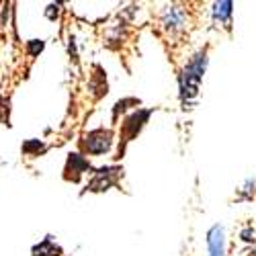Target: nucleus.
<instances>
[{"label": "nucleus", "mask_w": 256, "mask_h": 256, "mask_svg": "<svg viewBox=\"0 0 256 256\" xmlns=\"http://www.w3.org/2000/svg\"><path fill=\"white\" fill-rule=\"evenodd\" d=\"M207 68V52H199L188 60V64L184 66L182 74H180V98L184 104H188L197 94H199V86Z\"/></svg>", "instance_id": "nucleus-1"}, {"label": "nucleus", "mask_w": 256, "mask_h": 256, "mask_svg": "<svg viewBox=\"0 0 256 256\" xmlns=\"http://www.w3.org/2000/svg\"><path fill=\"white\" fill-rule=\"evenodd\" d=\"M111 146H113V132L111 130H102V127L100 130L88 132L82 140V150L88 152V154H94V156L109 152Z\"/></svg>", "instance_id": "nucleus-2"}, {"label": "nucleus", "mask_w": 256, "mask_h": 256, "mask_svg": "<svg viewBox=\"0 0 256 256\" xmlns=\"http://www.w3.org/2000/svg\"><path fill=\"white\" fill-rule=\"evenodd\" d=\"M152 111L150 109H138L136 113H132L130 117H127L121 125V136H123V146H121V150H119V156L123 154L125 150V144H130L134 138H138V134L144 130V125L148 123V119H150Z\"/></svg>", "instance_id": "nucleus-3"}, {"label": "nucleus", "mask_w": 256, "mask_h": 256, "mask_svg": "<svg viewBox=\"0 0 256 256\" xmlns=\"http://www.w3.org/2000/svg\"><path fill=\"white\" fill-rule=\"evenodd\" d=\"M123 168L119 166H104V168H98L94 170V176L92 180L88 182V190H92V193H100V190H106L111 188L113 184H117V178L121 176Z\"/></svg>", "instance_id": "nucleus-4"}, {"label": "nucleus", "mask_w": 256, "mask_h": 256, "mask_svg": "<svg viewBox=\"0 0 256 256\" xmlns=\"http://www.w3.org/2000/svg\"><path fill=\"white\" fill-rule=\"evenodd\" d=\"M88 170H94L90 166V162L84 158L82 154H70L68 160H66V168H64V178L66 180H72V182H78L80 176Z\"/></svg>", "instance_id": "nucleus-5"}, {"label": "nucleus", "mask_w": 256, "mask_h": 256, "mask_svg": "<svg viewBox=\"0 0 256 256\" xmlns=\"http://www.w3.org/2000/svg\"><path fill=\"white\" fill-rule=\"evenodd\" d=\"M207 248H209V256H224L226 240H224V228L222 226H213L207 232Z\"/></svg>", "instance_id": "nucleus-6"}, {"label": "nucleus", "mask_w": 256, "mask_h": 256, "mask_svg": "<svg viewBox=\"0 0 256 256\" xmlns=\"http://www.w3.org/2000/svg\"><path fill=\"white\" fill-rule=\"evenodd\" d=\"M162 23L166 29L170 31H176L184 25V10L180 6H168L164 10V16H162Z\"/></svg>", "instance_id": "nucleus-7"}, {"label": "nucleus", "mask_w": 256, "mask_h": 256, "mask_svg": "<svg viewBox=\"0 0 256 256\" xmlns=\"http://www.w3.org/2000/svg\"><path fill=\"white\" fill-rule=\"evenodd\" d=\"M33 256H62V248L52 240V236H48L44 242L33 246Z\"/></svg>", "instance_id": "nucleus-8"}, {"label": "nucleus", "mask_w": 256, "mask_h": 256, "mask_svg": "<svg viewBox=\"0 0 256 256\" xmlns=\"http://www.w3.org/2000/svg\"><path fill=\"white\" fill-rule=\"evenodd\" d=\"M232 2H216L213 4V18L224 23L226 27L230 25V16H232Z\"/></svg>", "instance_id": "nucleus-9"}, {"label": "nucleus", "mask_w": 256, "mask_h": 256, "mask_svg": "<svg viewBox=\"0 0 256 256\" xmlns=\"http://www.w3.org/2000/svg\"><path fill=\"white\" fill-rule=\"evenodd\" d=\"M48 150V146L44 142H39V140H29L23 144V152L33 156V154H41V152H46Z\"/></svg>", "instance_id": "nucleus-10"}, {"label": "nucleus", "mask_w": 256, "mask_h": 256, "mask_svg": "<svg viewBox=\"0 0 256 256\" xmlns=\"http://www.w3.org/2000/svg\"><path fill=\"white\" fill-rule=\"evenodd\" d=\"M44 48H46V44H44V41H37V39H31L29 44H27V50H29L31 56L41 54V52H44Z\"/></svg>", "instance_id": "nucleus-11"}, {"label": "nucleus", "mask_w": 256, "mask_h": 256, "mask_svg": "<svg viewBox=\"0 0 256 256\" xmlns=\"http://www.w3.org/2000/svg\"><path fill=\"white\" fill-rule=\"evenodd\" d=\"M4 119H8V100H4L2 96H0V123H2Z\"/></svg>", "instance_id": "nucleus-12"}, {"label": "nucleus", "mask_w": 256, "mask_h": 256, "mask_svg": "<svg viewBox=\"0 0 256 256\" xmlns=\"http://www.w3.org/2000/svg\"><path fill=\"white\" fill-rule=\"evenodd\" d=\"M58 14H60V4H50V6H48V10H46V16L54 20Z\"/></svg>", "instance_id": "nucleus-13"}, {"label": "nucleus", "mask_w": 256, "mask_h": 256, "mask_svg": "<svg viewBox=\"0 0 256 256\" xmlns=\"http://www.w3.org/2000/svg\"><path fill=\"white\" fill-rule=\"evenodd\" d=\"M250 236H254V234H252L250 230H244V232H242V240H246V242H250V240H252Z\"/></svg>", "instance_id": "nucleus-14"}]
</instances>
